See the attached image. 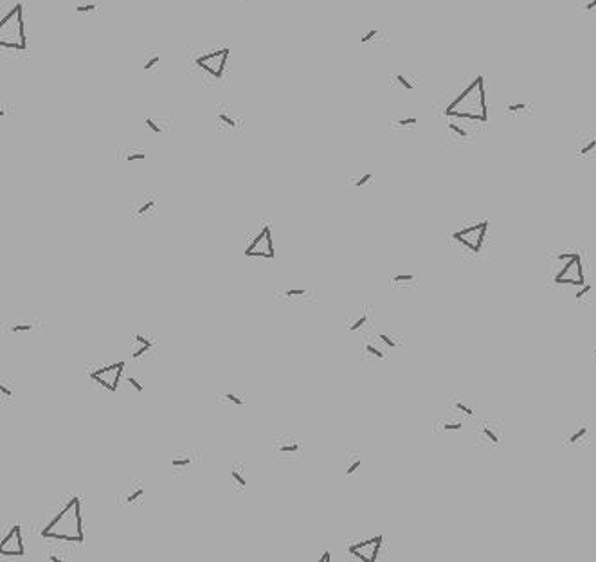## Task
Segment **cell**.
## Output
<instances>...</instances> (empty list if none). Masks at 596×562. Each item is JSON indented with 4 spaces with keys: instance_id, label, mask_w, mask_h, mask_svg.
<instances>
[{
    "instance_id": "d6986e66",
    "label": "cell",
    "mask_w": 596,
    "mask_h": 562,
    "mask_svg": "<svg viewBox=\"0 0 596 562\" xmlns=\"http://www.w3.org/2000/svg\"><path fill=\"white\" fill-rule=\"evenodd\" d=\"M589 434H591V427L587 422H576L575 425L569 427V433L562 438V443L566 447H576L580 443L587 442L589 440Z\"/></svg>"
},
{
    "instance_id": "1f68e13d",
    "label": "cell",
    "mask_w": 596,
    "mask_h": 562,
    "mask_svg": "<svg viewBox=\"0 0 596 562\" xmlns=\"http://www.w3.org/2000/svg\"><path fill=\"white\" fill-rule=\"evenodd\" d=\"M447 128H448V134H450V137H448V139L468 141L470 137H472V134H470V132H468L465 126H461L459 123H456V121H448Z\"/></svg>"
},
{
    "instance_id": "e575fe53",
    "label": "cell",
    "mask_w": 596,
    "mask_h": 562,
    "mask_svg": "<svg viewBox=\"0 0 596 562\" xmlns=\"http://www.w3.org/2000/svg\"><path fill=\"white\" fill-rule=\"evenodd\" d=\"M377 333V337L382 341L388 348H398L400 344H402V339L398 337V335H393V333H388V332H375Z\"/></svg>"
},
{
    "instance_id": "4fadbf2b",
    "label": "cell",
    "mask_w": 596,
    "mask_h": 562,
    "mask_svg": "<svg viewBox=\"0 0 596 562\" xmlns=\"http://www.w3.org/2000/svg\"><path fill=\"white\" fill-rule=\"evenodd\" d=\"M360 358L364 362L373 360H386L388 358V346L377 337V333L364 332L360 339Z\"/></svg>"
},
{
    "instance_id": "f6af8a7d",
    "label": "cell",
    "mask_w": 596,
    "mask_h": 562,
    "mask_svg": "<svg viewBox=\"0 0 596 562\" xmlns=\"http://www.w3.org/2000/svg\"><path fill=\"white\" fill-rule=\"evenodd\" d=\"M238 2H256V0H238Z\"/></svg>"
},
{
    "instance_id": "8fae6325",
    "label": "cell",
    "mask_w": 596,
    "mask_h": 562,
    "mask_svg": "<svg viewBox=\"0 0 596 562\" xmlns=\"http://www.w3.org/2000/svg\"><path fill=\"white\" fill-rule=\"evenodd\" d=\"M159 193L144 191L130 205V214L134 218H153L159 214Z\"/></svg>"
},
{
    "instance_id": "484cf974",
    "label": "cell",
    "mask_w": 596,
    "mask_h": 562,
    "mask_svg": "<svg viewBox=\"0 0 596 562\" xmlns=\"http://www.w3.org/2000/svg\"><path fill=\"white\" fill-rule=\"evenodd\" d=\"M596 152V135H584L578 139L576 155L578 157H591Z\"/></svg>"
},
{
    "instance_id": "f35d334b",
    "label": "cell",
    "mask_w": 596,
    "mask_h": 562,
    "mask_svg": "<svg viewBox=\"0 0 596 562\" xmlns=\"http://www.w3.org/2000/svg\"><path fill=\"white\" fill-rule=\"evenodd\" d=\"M389 125H391L393 128H411V126L418 125V117H414V115H411V117H402V119L391 121Z\"/></svg>"
},
{
    "instance_id": "603a6c76",
    "label": "cell",
    "mask_w": 596,
    "mask_h": 562,
    "mask_svg": "<svg viewBox=\"0 0 596 562\" xmlns=\"http://www.w3.org/2000/svg\"><path fill=\"white\" fill-rule=\"evenodd\" d=\"M117 159L123 160V162H141V160L146 159V150L130 145L121 146V148H117Z\"/></svg>"
},
{
    "instance_id": "f1b7e54d",
    "label": "cell",
    "mask_w": 596,
    "mask_h": 562,
    "mask_svg": "<svg viewBox=\"0 0 596 562\" xmlns=\"http://www.w3.org/2000/svg\"><path fill=\"white\" fill-rule=\"evenodd\" d=\"M389 287H393V289L416 287V276L414 274H395V276L389 278Z\"/></svg>"
},
{
    "instance_id": "44dd1931",
    "label": "cell",
    "mask_w": 596,
    "mask_h": 562,
    "mask_svg": "<svg viewBox=\"0 0 596 562\" xmlns=\"http://www.w3.org/2000/svg\"><path fill=\"white\" fill-rule=\"evenodd\" d=\"M216 404H222V406H245L247 402V397H245L244 391H240V389H222L216 393L214 397Z\"/></svg>"
},
{
    "instance_id": "ee69618b",
    "label": "cell",
    "mask_w": 596,
    "mask_h": 562,
    "mask_svg": "<svg viewBox=\"0 0 596 562\" xmlns=\"http://www.w3.org/2000/svg\"><path fill=\"white\" fill-rule=\"evenodd\" d=\"M317 559H319L321 562H330V561H332V559H330V552H328V550H324V552L321 553V555H319Z\"/></svg>"
},
{
    "instance_id": "ac0fdd59",
    "label": "cell",
    "mask_w": 596,
    "mask_h": 562,
    "mask_svg": "<svg viewBox=\"0 0 596 562\" xmlns=\"http://www.w3.org/2000/svg\"><path fill=\"white\" fill-rule=\"evenodd\" d=\"M44 330V323L40 319H31V317H11L4 321V332L5 333H38Z\"/></svg>"
},
{
    "instance_id": "52a82bcc",
    "label": "cell",
    "mask_w": 596,
    "mask_h": 562,
    "mask_svg": "<svg viewBox=\"0 0 596 562\" xmlns=\"http://www.w3.org/2000/svg\"><path fill=\"white\" fill-rule=\"evenodd\" d=\"M146 481L143 478H130L121 485L115 496V503L124 508H139L144 505Z\"/></svg>"
},
{
    "instance_id": "60d3db41",
    "label": "cell",
    "mask_w": 596,
    "mask_h": 562,
    "mask_svg": "<svg viewBox=\"0 0 596 562\" xmlns=\"http://www.w3.org/2000/svg\"><path fill=\"white\" fill-rule=\"evenodd\" d=\"M45 557L49 559V561H54V562H63V561H69V553L58 552V550H49Z\"/></svg>"
},
{
    "instance_id": "9c48e42d",
    "label": "cell",
    "mask_w": 596,
    "mask_h": 562,
    "mask_svg": "<svg viewBox=\"0 0 596 562\" xmlns=\"http://www.w3.org/2000/svg\"><path fill=\"white\" fill-rule=\"evenodd\" d=\"M200 451L195 447H186V449H180L177 453L171 454V463H169V467H171V474L177 476V478H186L189 476L191 470L200 465Z\"/></svg>"
},
{
    "instance_id": "277c9868",
    "label": "cell",
    "mask_w": 596,
    "mask_h": 562,
    "mask_svg": "<svg viewBox=\"0 0 596 562\" xmlns=\"http://www.w3.org/2000/svg\"><path fill=\"white\" fill-rule=\"evenodd\" d=\"M123 369V360L119 362H104V360L90 362L87 366V386L103 395L115 393L121 384Z\"/></svg>"
},
{
    "instance_id": "f546056e",
    "label": "cell",
    "mask_w": 596,
    "mask_h": 562,
    "mask_svg": "<svg viewBox=\"0 0 596 562\" xmlns=\"http://www.w3.org/2000/svg\"><path fill=\"white\" fill-rule=\"evenodd\" d=\"M373 179H375V173H371V171H366V173H362V175H353V177H346V186H349V188L360 189V188H364V186H369V184H371Z\"/></svg>"
},
{
    "instance_id": "7a4b0ae2",
    "label": "cell",
    "mask_w": 596,
    "mask_h": 562,
    "mask_svg": "<svg viewBox=\"0 0 596 562\" xmlns=\"http://www.w3.org/2000/svg\"><path fill=\"white\" fill-rule=\"evenodd\" d=\"M443 115L448 119L474 121V123H487L488 121V104H487V90H485V78L481 74L476 76L465 89L447 104L443 110Z\"/></svg>"
},
{
    "instance_id": "3957f363",
    "label": "cell",
    "mask_w": 596,
    "mask_h": 562,
    "mask_svg": "<svg viewBox=\"0 0 596 562\" xmlns=\"http://www.w3.org/2000/svg\"><path fill=\"white\" fill-rule=\"evenodd\" d=\"M229 60V47H193L189 51L188 70L204 85L224 81Z\"/></svg>"
},
{
    "instance_id": "30bf717a",
    "label": "cell",
    "mask_w": 596,
    "mask_h": 562,
    "mask_svg": "<svg viewBox=\"0 0 596 562\" xmlns=\"http://www.w3.org/2000/svg\"><path fill=\"white\" fill-rule=\"evenodd\" d=\"M382 546V535L377 537H364V539H351L348 541V553L357 561L362 562H375L378 557Z\"/></svg>"
},
{
    "instance_id": "9a60e30c",
    "label": "cell",
    "mask_w": 596,
    "mask_h": 562,
    "mask_svg": "<svg viewBox=\"0 0 596 562\" xmlns=\"http://www.w3.org/2000/svg\"><path fill=\"white\" fill-rule=\"evenodd\" d=\"M0 555L2 557H22L25 555L24 537H22V528L18 522H15L5 533L4 539L0 541Z\"/></svg>"
},
{
    "instance_id": "ab89813d",
    "label": "cell",
    "mask_w": 596,
    "mask_h": 562,
    "mask_svg": "<svg viewBox=\"0 0 596 562\" xmlns=\"http://www.w3.org/2000/svg\"><path fill=\"white\" fill-rule=\"evenodd\" d=\"M504 110H506V114L519 115V114H524L526 110H530V104H526V103H508Z\"/></svg>"
},
{
    "instance_id": "d590c367",
    "label": "cell",
    "mask_w": 596,
    "mask_h": 562,
    "mask_svg": "<svg viewBox=\"0 0 596 562\" xmlns=\"http://www.w3.org/2000/svg\"><path fill=\"white\" fill-rule=\"evenodd\" d=\"M450 402H452V408L456 409L457 413H461V414H465V416H476V413H474V409L470 408V406H467V404L463 402L461 400V397H452L450 398Z\"/></svg>"
},
{
    "instance_id": "e0dca14e",
    "label": "cell",
    "mask_w": 596,
    "mask_h": 562,
    "mask_svg": "<svg viewBox=\"0 0 596 562\" xmlns=\"http://www.w3.org/2000/svg\"><path fill=\"white\" fill-rule=\"evenodd\" d=\"M373 312L369 305H362L357 312L353 313L351 317L346 319L344 323V330L349 333H357V332H368L373 324Z\"/></svg>"
},
{
    "instance_id": "bcb514c9",
    "label": "cell",
    "mask_w": 596,
    "mask_h": 562,
    "mask_svg": "<svg viewBox=\"0 0 596 562\" xmlns=\"http://www.w3.org/2000/svg\"><path fill=\"white\" fill-rule=\"evenodd\" d=\"M593 357H595V360H596V348L593 350Z\"/></svg>"
},
{
    "instance_id": "7bdbcfd3",
    "label": "cell",
    "mask_w": 596,
    "mask_h": 562,
    "mask_svg": "<svg viewBox=\"0 0 596 562\" xmlns=\"http://www.w3.org/2000/svg\"><path fill=\"white\" fill-rule=\"evenodd\" d=\"M591 289H593L591 285H586V287H584V289H582L580 292H576V299H578V301H580V299L584 298V296H586V294L589 292V290H591Z\"/></svg>"
},
{
    "instance_id": "7402d4cb",
    "label": "cell",
    "mask_w": 596,
    "mask_h": 562,
    "mask_svg": "<svg viewBox=\"0 0 596 562\" xmlns=\"http://www.w3.org/2000/svg\"><path fill=\"white\" fill-rule=\"evenodd\" d=\"M173 125V119L171 117H162V115H148L144 117V126L151 132V134H164L168 130H171Z\"/></svg>"
},
{
    "instance_id": "b9f144b4",
    "label": "cell",
    "mask_w": 596,
    "mask_h": 562,
    "mask_svg": "<svg viewBox=\"0 0 596 562\" xmlns=\"http://www.w3.org/2000/svg\"><path fill=\"white\" fill-rule=\"evenodd\" d=\"M582 9L586 11V13H593V11H596V0H587L586 4L582 5Z\"/></svg>"
},
{
    "instance_id": "4dcf8cb0",
    "label": "cell",
    "mask_w": 596,
    "mask_h": 562,
    "mask_svg": "<svg viewBox=\"0 0 596 562\" xmlns=\"http://www.w3.org/2000/svg\"><path fill=\"white\" fill-rule=\"evenodd\" d=\"M121 384H123V388L126 389V391H130V393H134V395L144 393V382L137 377L126 375V377L121 378Z\"/></svg>"
},
{
    "instance_id": "d6a6232c",
    "label": "cell",
    "mask_w": 596,
    "mask_h": 562,
    "mask_svg": "<svg viewBox=\"0 0 596 562\" xmlns=\"http://www.w3.org/2000/svg\"><path fill=\"white\" fill-rule=\"evenodd\" d=\"M391 83L400 85L402 89L409 90V92H414V90H416V83H414L407 74H403V72H395L391 78Z\"/></svg>"
},
{
    "instance_id": "5bb4252c",
    "label": "cell",
    "mask_w": 596,
    "mask_h": 562,
    "mask_svg": "<svg viewBox=\"0 0 596 562\" xmlns=\"http://www.w3.org/2000/svg\"><path fill=\"white\" fill-rule=\"evenodd\" d=\"M274 299L279 303L294 305V307H303V305H315L317 303V292L313 289H279L274 292Z\"/></svg>"
},
{
    "instance_id": "8d00e7d4",
    "label": "cell",
    "mask_w": 596,
    "mask_h": 562,
    "mask_svg": "<svg viewBox=\"0 0 596 562\" xmlns=\"http://www.w3.org/2000/svg\"><path fill=\"white\" fill-rule=\"evenodd\" d=\"M380 36H384L382 31L377 29V27H371V29H368L364 35H360V44H364V45L375 44V42L380 40Z\"/></svg>"
},
{
    "instance_id": "d4e9b609",
    "label": "cell",
    "mask_w": 596,
    "mask_h": 562,
    "mask_svg": "<svg viewBox=\"0 0 596 562\" xmlns=\"http://www.w3.org/2000/svg\"><path fill=\"white\" fill-rule=\"evenodd\" d=\"M362 465V454L357 449H349L344 454V474L346 476H353L357 474V470Z\"/></svg>"
},
{
    "instance_id": "4316f807",
    "label": "cell",
    "mask_w": 596,
    "mask_h": 562,
    "mask_svg": "<svg viewBox=\"0 0 596 562\" xmlns=\"http://www.w3.org/2000/svg\"><path fill=\"white\" fill-rule=\"evenodd\" d=\"M101 5L98 2H76L72 4V13L78 16H96L99 15Z\"/></svg>"
},
{
    "instance_id": "7c38bea8",
    "label": "cell",
    "mask_w": 596,
    "mask_h": 562,
    "mask_svg": "<svg viewBox=\"0 0 596 562\" xmlns=\"http://www.w3.org/2000/svg\"><path fill=\"white\" fill-rule=\"evenodd\" d=\"M487 229H488V222H477V224L470 225V227H465V229L454 233L452 238L465 245L468 251L479 253L483 240H485V234H487Z\"/></svg>"
},
{
    "instance_id": "83f0119b",
    "label": "cell",
    "mask_w": 596,
    "mask_h": 562,
    "mask_svg": "<svg viewBox=\"0 0 596 562\" xmlns=\"http://www.w3.org/2000/svg\"><path fill=\"white\" fill-rule=\"evenodd\" d=\"M159 63H160V51L159 49H153V47L144 49V58H143L144 72H151V70H155Z\"/></svg>"
},
{
    "instance_id": "6da1fadb",
    "label": "cell",
    "mask_w": 596,
    "mask_h": 562,
    "mask_svg": "<svg viewBox=\"0 0 596 562\" xmlns=\"http://www.w3.org/2000/svg\"><path fill=\"white\" fill-rule=\"evenodd\" d=\"M42 537L56 542H69L83 546V515L81 499L74 492H65L58 498L54 507L44 513Z\"/></svg>"
},
{
    "instance_id": "836d02e7",
    "label": "cell",
    "mask_w": 596,
    "mask_h": 562,
    "mask_svg": "<svg viewBox=\"0 0 596 562\" xmlns=\"http://www.w3.org/2000/svg\"><path fill=\"white\" fill-rule=\"evenodd\" d=\"M0 393H2V400H4L5 404L13 402V400H15V395H16L15 384L11 382V380H7V378H4V380L0 382Z\"/></svg>"
},
{
    "instance_id": "2e32d148",
    "label": "cell",
    "mask_w": 596,
    "mask_h": 562,
    "mask_svg": "<svg viewBox=\"0 0 596 562\" xmlns=\"http://www.w3.org/2000/svg\"><path fill=\"white\" fill-rule=\"evenodd\" d=\"M244 115L240 114V110H236L233 104L222 103L216 106V128L218 130H231V132H236V130L244 128Z\"/></svg>"
},
{
    "instance_id": "ba28073f",
    "label": "cell",
    "mask_w": 596,
    "mask_h": 562,
    "mask_svg": "<svg viewBox=\"0 0 596 562\" xmlns=\"http://www.w3.org/2000/svg\"><path fill=\"white\" fill-rule=\"evenodd\" d=\"M128 352H130V357L137 358V360L157 358V354H159V343H157V337L151 335V333L134 332L130 335Z\"/></svg>"
},
{
    "instance_id": "cb8c5ba5",
    "label": "cell",
    "mask_w": 596,
    "mask_h": 562,
    "mask_svg": "<svg viewBox=\"0 0 596 562\" xmlns=\"http://www.w3.org/2000/svg\"><path fill=\"white\" fill-rule=\"evenodd\" d=\"M231 485L238 492H244L247 488V470L244 463H234L231 467Z\"/></svg>"
},
{
    "instance_id": "5b68a950",
    "label": "cell",
    "mask_w": 596,
    "mask_h": 562,
    "mask_svg": "<svg viewBox=\"0 0 596 562\" xmlns=\"http://www.w3.org/2000/svg\"><path fill=\"white\" fill-rule=\"evenodd\" d=\"M247 258H265L272 259L276 256L272 242V227L270 220H259L252 231L247 233V245H245Z\"/></svg>"
},
{
    "instance_id": "ffe728a7",
    "label": "cell",
    "mask_w": 596,
    "mask_h": 562,
    "mask_svg": "<svg viewBox=\"0 0 596 562\" xmlns=\"http://www.w3.org/2000/svg\"><path fill=\"white\" fill-rule=\"evenodd\" d=\"M477 442H487L488 447H499L502 443L501 429L490 422H483L477 427Z\"/></svg>"
},
{
    "instance_id": "8992f818",
    "label": "cell",
    "mask_w": 596,
    "mask_h": 562,
    "mask_svg": "<svg viewBox=\"0 0 596 562\" xmlns=\"http://www.w3.org/2000/svg\"><path fill=\"white\" fill-rule=\"evenodd\" d=\"M272 458L278 463H301L304 460V438L301 434H276L272 438Z\"/></svg>"
},
{
    "instance_id": "74e56055",
    "label": "cell",
    "mask_w": 596,
    "mask_h": 562,
    "mask_svg": "<svg viewBox=\"0 0 596 562\" xmlns=\"http://www.w3.org/2000/svg\"><path fill=\"white\" fill-rule=\"evenodd\" d=\"M438 427L445 433H452V431H461L463 422L461 420H442V422H438Z\"/></svg>"
}]
</instances>
